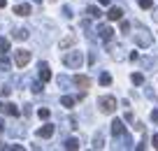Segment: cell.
<instances>
[{
    "label": "cell",
    "instance_id": "6da1fadb",
    "mask_svg": "<svg viewBox=\"0 0 158 151\" xmlns=\"http://www.w3.org/2000/svg\"><path fill=\"white\" fill-rule=\"evenodd\" d=\"M63 63L68 65V68H72V70H79L81 63H84V56H81V51H70V54L63 56Z\"/></svg>",
    "mask_w": 158,
    "mask_h": 151
},
{
    "label": "cell",
    "instance_id": "7a4b0ae2",
    "mask_svg": "<svg viewBox=\"0 0 158 151\" xmlns=\"http://www.w3.org/2000/svg\"><path fill=\"white\" fill-rule=\"evenodd\" d=\"M135 44H137V47H142V49L151 47V44H153V37H151V33H149L147 28H139L137 33H135Z\"/></svg>",
    "mask_w": 158,
    "mask_h": 151
},
{
    "label": "cell",
    "instance_id": "3957f363",
    "mask_svg": "<svg viewBox=\"0 0 158 151\" xmlns=\"http://www.w3.org/2000/svg\"><path fill=\"white\" fill-rule=\"evenodd\" d=\"M98 107H100L102 114H112L114 109H116V98H114V95H102L98 100Z\"/></svg>",
    "mask_w": 158,
    "mask_h": 151
},
{
    "label": "cell",
    "instance_id": "277c9868",
    "mask_svg": "<svg viewBox=\"0 0 158 151\" xmlns=\"http://www.w3.org/2000/svg\"><path fill=\"white\" fill-rule=\"evenodd\" d=\"M30 56L33 54H30L28 49H19V51H14V63L19 65V68H26V65L30 63Z\"/></svg>",
    "mask_w": 158,
    "mask_h": 151
},
{
    "label": "cell",
    "instance_id": "5b68a950",
    "mask_svg": "<svg viewBox=\"0 0 158 151\" xmlns=\"http://www.w3.org/2000/svg\"><path fill=\"white\" fill-rule=\"evenodd\" d=\"M112 135L114 137H123L126 135V126H123L121 119H114V121H112Z\"/></svg>",
    "mask_w": 158,
    "mask_h": 151
},
{
    "label": "cell",
    "instance_id": "8992f818",
    "mask_svg": "<svg viewBox=\"0 0 158 151\" xmlns=\"http://www.w3.org/2000/svg\"><path fill=\"white\" fill-rule=\"evenodd\" d=\"M72 82H74V86H79V88H89L91 86V79L86 77V74H77Z\"/></svg>",
    "mask_w": 158,
    "mask_h": 151
},
{
    "label": "cell",
    "instance_id": "52a82bcc",
    "mask_svg": "<svg viewBox=\"0 0 158 151\" xmlns=\"http://www.w3.org/2000/svg\"><path fill=\"white\" fill-rule=\"evenodd\" d=\"M98 33H100V40H102V42H109V40L114 37V30L109 28V26H100Z\"/></svg>",
    "mask_w": 158,
    "mask_h": 151
},
{
    "label": "cell",
    "instance_id": "ba28073f",
    "mask_svg": "<svg viewBox=\"0 0 158 151\" xmlns=\"http://www.w3.org/2000/svg\"><path fill=\"white\" fill-rule=\"evenodd\" d=\"M40 79L42 82H51V70L47 63H40Z\"/></svg>",
    "mask_w": 158,
    "mask_h": 151
},
{
    "label": "cell",
    "instance_id": "9c48e42d",
    "mask_svg": "<svg viewBox=\"0 0 158 151\" xmlns=\"http://www.w3.org/2000/svg\"><path fill=\"white\" fill-rule=\"evenodd\" d=\"M121 16H123V10H121V7H109V12H107L109 21H118Z\"/></svg>",
    "mask_w": 158,
    "mask_h": 151
},
{
    "label": "cell",
    "instance_id": "30bf717a",
    "mask_svg": "<svg viewBox=\"0 0 158 151\" xmlns=\"http://www.w3.org/2000/svg\"><path fill=\"white\" fill-rule=\"evenodd\" d=\"M54 132H56V128L51 126V123H47V126H42V128L37 130V135H40V137H54Z\"/></svg>",
    "mask_w": 158,
    "mask_h": 151
},
{
    "label": "cell",
    "instance_id": "8fae6325",
    "mask_svg": "<svg viewBox=\"0 0 158 151\" xmlns=\"http://www.w3.org/2000/svg\"><path fill=\"white\" fill-rule=\"evenodd\" d=\"M2 112H5V114H10V116H19V107H16L14 103H7V105H2Z\"/></svg>",
    "mask_w": 158,
    "mask_h": 151
},
{
    "label": "cell",
    "instance_id": "7c38bea8",
    "mask_svg": "<svg viewBox=\"0 0 158 151\" xmlns=\"http://www.w3.org/2000/svg\"><path fill=\"white\" fill-rule=\"evenodd\" d=\"M14 14L28 16V14H30V5H16V7H14Z\"/></svg>",
    "mask_w": 158,
    "mask_h": 151
},
{
    "label": "cell",
    "instance_id": "4fadbf2b",
    "mask_svg": "<svg viewBox=\"0 0 158 151\" xmlns=\"http://www.w3.org/2000/svg\"><path fill=\"white\" fill-rule=\"evenodd\" d=\"M10 51V40L7 37H0V56H5Z\"/></svg>",
    "mask_w": 158,
    "mask_h": 151
},
{
    "label": "cell",
    "instance_id": "5bb4252c",
    "mask_svg": "<svg viewBox=\"0 0 158 151\" xmlns=\"http://www.w3.org/2000/svg\"><path fill=\"white\" fill-rule=\"evenodd\" d=\"M86 14H89L91 19H100V16H102V12H100V7H89V10H86Z\"/></svg>",
    "mask_w": 158,
    "mask_h": 151
},
{
    "label": "cell",
    "instance_id": "9a60e30c",
    "mask_svg": "<svg viewBox=\"0 0 158 151\" xmlns=\"http://www.w3.org/2000/svg\"><path fill=\"white\" fill-rule=\"evenodd\" d=\"M72 44H74V35H68V37L60 40V49H68V47H72Z\"/></svg>",
    "mask_w": 158,
    "mask_h": 151
},
{
    "label": "cell",
    "instance_id": "2e32d148",
    "mask_svg": "<svg viewBox=\"0 0 158 151\" xmlns=\"http://www.w3.org/2000/svg\"><path fill=\"white\" fill-rule=\"evenodd\" d=\"M14 40H21V42H23V40H28V30H26V28L14 30Z\"/></svg>",
    "mask_w": 158,
    "mask_h": 151
},
{
    "label": "cell",
    "instance_id": "e0dca14e",
    "mask_svg": "<svg viewBox=\"0 0 158 151\" xmlns=\"http://www.w3.org/2000/svg\"><path fill=\"white\" fill-rule=\"evenodd\" d=\"M74 103H77V100H74L72 95H63V98H60V105H63V107H72Z\"/></svg>",
    "mask_w": 158,
    "mask_h": 151
},
{
    "label": "cell",
    "instance_id": "ac0fdd59",
    "mask_svg": "<svg viewBox=\"0 0 158 151\" xmlns=\"http://www.w3.org/2000/svg\"><path fill=\"white\" fill-rule=\"evenodd\" d=\"M63 146H65V149H72V151H74V149H79V142L74 140V137H70V140H65Z\"/></svg>",
    "mask_w": 158,
    "mask_h": 151
},
{
    "label": "cell",
    "instance_id": "d6986e66",
    "mask_svg": "<svg viewBox=\"0 0 158 151\" xmlns=\"http://www.w3.org/2000/svg\"><path fill=\"white\" fill-rule=\"evenodd\" d=\"M102 146H105L102 135H95V137H93V149H102Z\"/></svg>",
    "mask_w": 158,
    "mask_h": 151
},
{
    "label": "cell",
    "instance_id": "ffe728a7",
    "mask_svg": "<svg viewBox=\"0 0 158 151\" xmlns=\"http://www.w3.org/2000/svg\"><path fill=\"white\" fill-rule=\"evenodd\" d=\"M7 132H10L12 137H23V135H26V130H21V128H10Z\"/></svg>",
    "mask_w": 158,
    "mask_h": 151
},
{
    "label": "cell",
    "instance_id": "44dd1931",
    "mask_svg": "<svg viewBox=\"0 0 158 151\" xmlns=\"http://www.w3.org/2000/svg\"><path fill=\"white\" fill-rule=\"evenodd\" d=\"M130 79H133V84H137V86H139V84H144V74L142 72H135Z\"/></svg>",
    "mask_w": 158,
    "mask_h": 151
},
{
    "label": "cell",
    "instance_id": "7402d4cb",
    "mask_svg": "<svg viewBox=\"0 0 158 151\" xmlns=\"http://www.w3.org/2000/svg\"><path fill=\"white\" fill-rule=\"evenodd\" d=\"M100 84H102V86H109V84H112V77H109L107 72H102L100 74Z\"/></svg>",
    "mask_w": 158,
    "mask_h": 151
},
{
    "label": "cell",
    "instance_id": "603a6c76",
    "mask_svg": "<svg viewBox=\"0 0 158 151\" xmlns=\"http://www.w3.org/2000/svg\"><path fill=\"white\" fill-rule=\"evenodd\" d=\"M137 5L142 10H149V7H153V0H137Z\"/></svg>",
    "mask_w": 158,
    "mask_h": 151
},
{
    "label": "cell",
    "instance_id": "cb8c5ba5",
    "mask_svg": "<svg viewBox=\"0 0 158 151\" xmlns=\"http://www.w3.org/2000/svg\"><path fill=\"white\" fill-rule=\"evenodd\" d=\"M10 68H12L10 61H7V58H0V70H10Z\"/></svg>",
    "mask_w": 158,
    "mask_h": 151
},
{
    "label": "cell",
    "instance_id": "d4e9b609",
    "mask_svg": "<svg viewBox=\"0 0 158 151\" xmlns=\"http://www.w3.org/2000/svg\"><path fill=\"white\" fill-rule=\"evenodd\" d=\"M49 114H51L49 109H47V107H42V109L37 112V116H40V119H49Z\"/></svg>",
    "mask_w": 158,
    "mask_h": 151
},
{
    "label": "cell",
    "instance_id": "484cf974",
    "mask_svg": "<svg viewBox=\"0 0 158 151\" xmlns=\"http://www.w3.org/2000/svg\"><path fill=\"white\" fill-rule=\"evenodd\" d=\"M10 93H12L10 86H2V88H0V95H2V98H10Z\"/></svg>",
    "mask_w": 158,
    "mask_h": 151
},
{
    "label": "cell",
    "instance_id": "4316f807",
    "mask_svg": "<svg viewBox=\"0 0 158 151\" xmlns=\"http://www.w3.org/2000/svg\"><path fill=\"white\" fill-rule=\"evenodd\" d=\"M30 88H33V93H42V84H37V82H35Z\"/></svg>",
    "mask_w": 158,
    "mask_h": 151
},
{
    "label": "cell",
    "instance_id": "83f0119b",
    "mask_svg": "<svg viewBox=\"0 0 158 151\" xmlns=\"http://www.w3.org/2000/svg\"><path fill=\"white\" fill-rule=\"evenodd\" d=\"M128 30H130V23H128V21H123V23H121V33H128Z\"/></svg>",
    "mask_w": 158,
    "mask_h": 151
},
{
    "label": "cell",
    "instance_id": "f1b7e54d",
    "mask_svg": "<svg viewBox=\"0 0 158 151\" xmlns=\"http://www.w3.org/2000/svg\"><path fill=\"white\" fill-rule=\"evenodd\" d=\"M63 14H65V16H68V19H70V16H72V10H70V7L65 5V7H63Z\"/></svg>",
    "mask_w": 158,
    "mask_h": 151
},
{
    "label": "cell",
    "instance_id": "f546056e",
    "mask_svg": "<svg viewBox=\"0 0 158 151\" xmlns=\"http://www.w3.org/2000/svg\"><path fill=\"white\" fill-rule=\"evenodd\" d=\"M151 121L158 123V109H153V112H151Z\"/></svg>",
    "mask_w": 158,
    "mask_h": 151
},
{
    "label": "cell",
    "instance_id": "4dcf8cb0",
    "mask_svg": "<svg viewBox=\"0 0 158 151\" xmlns=\"http://www.w3.org/2000/svg\"><path fill=\"white\" fill-rule=\"evenodd\" d=\"M58 84L60 86H68V77H58Z\"/></svg>",
    "mask_w": 158,
    "mask_h": 151
},
{
    "label": "cell",
    "instance_id": "1f68e13d",
    "mask_svg": "<svg viewBox=\"0 0 158 151\" xmlns=\"http://www.w3.org/2000/svg\"><path fill=\"white\" fill-rule=\"evenodd\" d=\"M23 114H26V116H30V114H33V109H30V105H26V107H23Z\"/></svg>",
    "mask_w": 158,
    "mask_h": 151
},
{
    "label": "cell",
    "instance_id": "d6a6232c",
    "mask_svg": "<svg viewBox=\"0 0 158 151\" xmlns=\"http://www.w3.org/2000/svg\"><path fill=\"white\" fill-rule=\"evenodd\" d=\"M151 144H153V149H158V135H153V140H151Z\"/></svg>",
    "mask_w": 158,
    "mask_h": 151
},
{
    "label": "cell",
    "instance_id": "836d02e7",
    "mask_svg": "<svg viewBox=\"0 0 158 151\" xmlns=\"http://www.w3.org/2000/svg\"><path fill=\"white\" fill-rule=\"evenodd\" d=\"M151 16H153V21H156V23H158V7H156V10H153V14H151Z\"/></svg>",
    "mask_w": 158,
    "mask_h": 151
},
{
    "label": "cell",
    "instance_id": "e575fe53",
    "mask_svg": "<svg viewBox=\"0 0 158 151\" xmlns=\"http://www.w3.org/2000/svg\"><path fill=\"white\" fill-rule=\"evenodd\" d=\"M109 2H112V0H100V5H109Z\"/></svg>",
    "mask_w": 158,
    "mask_h": 151
},
{
    "label": "cell",
    "instance_id": "d590c367",
    "mask_svg": "<svg viewBox=\"0 0 158 151\" xmlns=\"http://www.w3.org/2000/svg\"><path fill=\"white\" fill-rule=\"evenodd\" d=\"M5 5H7V0H0V10H2Z\"/></svg>",
    "mask_w": 158,
    "mask_h": 151
},
{
    "label": "cell",
    "instance_id": "8d00e7d4",
    "mask_svg": "<svg viewBox=\"0 0 158 151\" xmlns=\"http://www.w3.org/2000/svg\"><path fill=\"white\" fill-rule=\"evenodd\" d=\"M2 130H5V123H2V121H0V132H2Z\"/></svg>",
    "mask_w": 158,
    "mask_h": 151
},
{
    "label": "cell",
    "instance_id": "74e56055",
    "mask_svg": "<svg viewBox=\"0 0 158 151\" xmlns=\"http://www.w3.org/2000/svg\"><path fill=\"white\" fill-rule=\"evenodd\" d=\"M0 112H2V105H0Z\"/></svg>",
    "mask_w": 158,
    "mask_h": 151
}]
</instances>
